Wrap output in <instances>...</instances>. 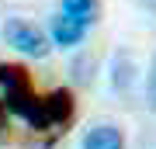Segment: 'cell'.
Returning a JSON list of instances; mask_svg holds the SVG:
<instances>
[{
	"label": "cell",
	"instance_id": "6da1fadb",
	"mask_svg": "<svg viewBox=\"0 0 156 149\" xmlns=\"http://www.w3.org/2000/svg\"><path fill=\"white\" fill-rule=\"evenodd\" d=\"M0 87H4V108L28 122L35 132H59L73 122V94L69 90L38 94L24 66L0 62Z\"/></svg>",
	"mask_w": 156,
	"mask_h": 149
},
{
	"label": "cell",
	"instance_id": "7a4b0ae2",
	"mask_svg": "<svg viewBox=\"0 0 156 149\" xmlns=\"http://www.w3.org/2000/svg\"><path fill=\"white\" fill-rule=\"evenodd\" d=\"M4 42L11 45V49H17V52L31 55V59H42V55H49V49H52L42 28L21 21V17H11V21L4 24Z\"/></svg>",
	"mask_w": 156,
	"mask_h": 149
},
{
	"label": "cell",
	"instance_id": "3957f363",
	"mask_svg": "<svg viewBox=\"0 0 156 149\" xmlns=\"http://www.w3.org/2000/svg\"><path fill=\"white\" fill-rule=\"evenodd\" d=\"M83 38H87V24H80L76 17L59 14L56 21H52V42H56V45H62V49H76Z\"/></svg>",
	"mask_w": 156,
	"mask_h": 149
},
{
	"label": "cell",
	"instance_id": "277c9868",
	"mask_svg": "<svg viewBox=\"0 0 156 149\" xmlns=\"http://www.w3.org/2000/svg\"><path fill=\"white\" fill-rule=\"evenodd\" d=\"M80 149H125V132L118 125H94L83 135Z\"/></svg>",
	"mask_w": 156,
	"mask_h": 149
},
{
	"label": "cell",
	"instance_id": "5b68a950",
	"mask_svg": "<svg viewBox=\"0 0 156 149\" xmlns=\"http://www.w3.org/2000/svg\"><path fill=\"white\" fill-rule=\"evenodd\" d=\"M62 14L76 17L80 24H97L101 21V0H62Z\"/></svg>",
	"mask_w": 156,
	"mask_h": 149
},
{
	"label": "cell",
	"instance_id": "8992f818",
	"mask_svg": "<svg viewBox=\"0 0 156 149\" xmlns=\"http://www.w3.org/2000/svg\"><path fill=\"white\" fill-rule=\"evenodd\" d=\"M115 90L118 94H125L128 87H132V80H135V62H132V55H125V52H118L115 55Z\"/></svg>",
	"mask_w": 156,
	"mask_h": 149
},
{
	"label": "cell",
	"instance_id": "52a82bcc",
	"mask_svg": "<svg viewBox=\"0 0 156 149\" xmlns=\"http://www.w3.org/2000/svg\"><path fill=\"white\" fill-rule=\"evenodd\" d=\"M90 69H97V59H94V55H76V62H73V80H76L80 87H87V83L94 80Z\"/></svg>",
	"mask_w": 156,
	"mask_h": 149
},
{
	"label": "cell",
	"instance_id": "ba28073f",
	"mask_svg": "<svg viewBox=\"0 0 156 149\" xmlns=\"http://www.w3.org/2000/svg\"><path fill=\"white\" fill-rule=\"evenodd\" d=\"M146 104H149V111H156V55L149 62V73H146Z\"/></svg>",
	"mask_w": 156,
	"mask_h": 149
}]
</instances>
